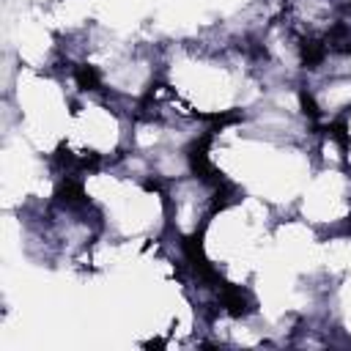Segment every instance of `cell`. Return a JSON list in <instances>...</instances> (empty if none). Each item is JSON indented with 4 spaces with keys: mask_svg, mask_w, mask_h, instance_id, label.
I'll return each mask as SVG.
<instances>
[{
    "mask_svg": "<svg viewBox=\"0 0 351 351\" xmlns=\"http://www.w3.org/2000/svg\"><path fill=\"white\" fill-rule=\"evenodd\" d=\"M326 55H329V44L326 41H321V38H302L299 58H302L304 69H318Z\"/></svg>",
    "mask_w": 351,
    "mask_h": 351,
    "instance_id": "cell-5",
    "label": "cell"
},
{
    "mask_svg": "<svg viewBox=\"0 0 351 351\" xmlns=\"http://www.w3.org/2000/svg\"><path fill=\"white\" fill-rule=\"evenodd\" d=\"M299 104H302V112L310 118V121H318L321 118V110H318V104H315V99H313V93L310 90H299Z\"/></svg>",
    "mask_w": 351,
    "mask_h": 351,
    "instance_id": "cell-9",
    "label": "cell"
},
{
    "mask_svg": "<svg viewBox=\"0 0 351 351\" xmlns=\"http://www.w3.org/2000/svg\"><path fill=\"white\" fill-rule=\"evenodd\" d=\"M74 80H77L80 90H99V85H101V77H99L96 66H88V63L74 66Z\"/></svg>",
    "mask_w": 351,
    "mask_h": 351,
    "instance_id": "cell-7",
    "label": "cell"
},
{
    "mask_svg": "<svg viewBox=\"0 0 351 351\" xmlns=\"http://www.w3.org/2000/svg\"><path fill=\"white\" fill-rule=\"evenodd\" d=\"M55 200H58L63 208H85V206H88V195H85L82 181L66 176V178L58 184V189H55Z\"/></svg>",
    "mask_w": 351,
    "mask_h": 351,
    "instance_id": "cell-4",
    "label": "cell"
},
{
    "mask_svg": "<svg viewBox=\"0 0 351 351\" xmlns=\"http://www.w3.org/2000/svg\"><path fill=\"white\" fill-rule=\"evenodd\" d=\"M324 132L343 148V151H348V145H351V134H348V123H346V118H337V121H329L326 126H324Z\"/></svg>",
    "mask_w": 351,
    "mask_h": 351,
    "instance_id": "cell-8",
    "label": "cell"
},
{
    "mask_svg": "<svg viewBox=\"0 0 351 351\" xmlns=\"http://www.w3.org/2000/svg\"><path fill=\"white\" fill-rule=\"evenodd\" d=\"M211 137H214V132L206 129V134H200L197 140H192L189 148H186V159H189V170H192L203 184H208V186L214 189V186H219L225 178H222V173H219V170L211 165V159H208Z\"/></svg>",
    "mask_w": 351,
    "mask_h": 351,
    "instance_id": "cell-1",
    "label": "cell"
},
{
    "mask_svg": "<svg viewBox=\"0 0 351 351\" xmlns=\"http://www.w3.org/2000/svg\"><path fill=\"white\" fill-rule=\"evenodd\" d=\"M326 44L332 52H340V55H351V27L346 22H335L326 33Z\"/></svg>",
    "mask_w": 351,
    "mask_h": 351,
    "instance_id": "cell-6",
    "label": "cell"
},
{
    "mask_svg": "<svg viewBox=\"0 0 351 351\" xmlns=\"http://www.w3.org/2000/svg\"><path fill=\"white\" fill-rule=\"evenodd\" d=\"M219 304L225 313H230L233 318H244L255 310V299L247 288L241 285H230V282H222L219 285Z\"/></svg>",
    "mask_w": 351,
    "mask_h": 351,
    "instance_id": "cell-3",
    "label": "cell"
},
{
    "mask_svg": "<svg viewBox=\"0 0 351 351\" xmlns=\"http://www.w3.org/2000/svg\"><path fill=\"white\" fill-rule=\"evenodd\" d=\"M244 49L252 55V58H266V47L258 41V38H247V44H244Z\"/></svg>",
    "mask_w": 351,
    "mask_h": 351,
    "instance_id": "cell-10",
    "label": "cell"
},
{
    "mask_svg": "<svg viewBox=\"0 0 351 351\" xmlns=\"http://www.w3.org/2000/svg\"><path fill=\"white\" fill-rule=\"evenodd\" d=\"M181 250H184V255H186L189 266L195 269V274H197L203 282H208V285H214V288H219V285H222L219 271H217V269L208 263V258L203 255V228H200V230H195L192 236H186V239L181 241Z\"/></svg>",
    "mask_w": 351,
    "mask_h": 351,
    "instance_id": "cell-2",
    "label": "cell"
},
{
    "mask_svg": "<svg viewBox=\"0 0 351 351\" xmlns=\"http://www.w3.org/2000/svg\"><path fill=\"white\" fill-rule=\"evenodd\" d=\"M348 8H351V3H348Z\"/></svg>",
    "mask_w": 351,
    "mask_h": 351,
    "instance_id": "cell-12",
    "label": "cell"
},
{
    "mask_svg": "<svg viewBox=\"0 0 351 351\" xmlns=\"http://www.w3.org/2000/svg\"><path fill=\"white\" fill-rule=\"evenodd\" d=\"M346 228H348V233H351V214H348V219H346Z\"/></svg>",
    "mask_w": 351,
    "mask_h": 351,
    "instance_id": "cell-11",
    "label": "cell"
}]
</instances>
